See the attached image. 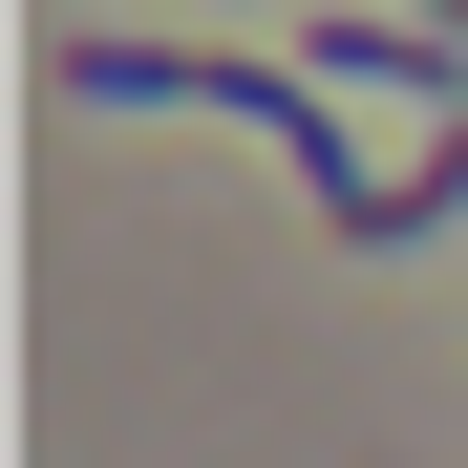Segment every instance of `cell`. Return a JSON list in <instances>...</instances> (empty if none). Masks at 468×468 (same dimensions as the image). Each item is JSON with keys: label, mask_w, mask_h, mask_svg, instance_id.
<instances>
[{"label": "cell", "mask_w": 468, "mask_h": 468, "mask_svg": "<svg viewBox=\"0 0 468 468\" xmlns=\"http://www.w3.org/2000/svg\"><path fill=\"white\" fill-rule=\"evenodd\" d=\"M447 213H468V128H447V149H405V171H383V213L341 234V256H405V234H447Z\"/></svg>", "instance_id": "7a4b0ae2"}, {"label": "cell", "mask_w": 468, "mask_h": 468, "mask_svg": "<svg viewBox=\"0 0 468 468\" xmlns=\"http://www.w3.org/2000/svg\"><path fill=\"white\" fill-rule=\"evenodd\" d=\"M298 64L320 86H447L468 107V43H426V22H298Z\"/></svg>", "instance_id": "6da1fadb"}]
</instances>
